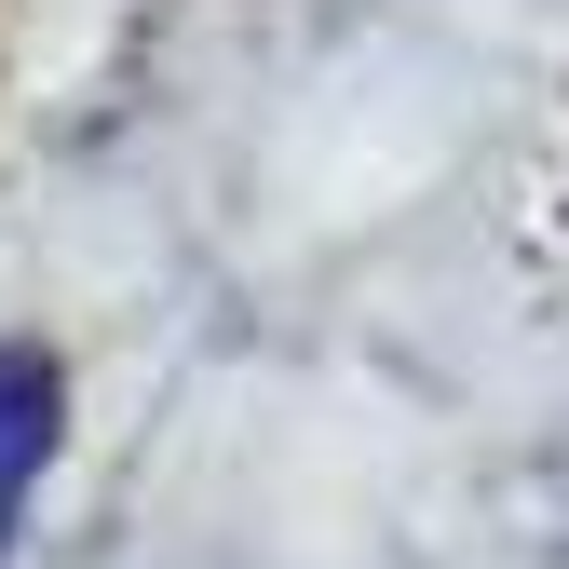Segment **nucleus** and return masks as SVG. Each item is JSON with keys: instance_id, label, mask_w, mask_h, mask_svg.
<instances>
[{"instance_id": "nucleus-1", "label": "nucleus", "mask_w": 569, "mask_h": 569, "mask_svg": "<svg viewBox=\"0 0 569 569\" xmlns=\"http://www.w3.org/2000/svg\"><path fill=\"white\" fill-rule=\"evenodd\" d=\"M54 420H68V393H54V352H0V542H14V516H28V488H41V461H54Z\"/></svg>"}]
</instances>
